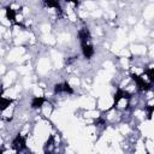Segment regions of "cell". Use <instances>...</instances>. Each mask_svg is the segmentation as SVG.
I'll use <instances>...</instances> for the list:
<instances>
[{"instance_id": "cell-1", "label": "cell", "mask_w": 154, "mask_h": 154, "mask_svg": "<svg viewBox=\"0 0 154 154\" xmlns=\"http://www.w3.org/2000/svg\"><path fill=\"white\" fill-rule=\"evenodd\" d=\"M12 146H13V148H14L17 152L23 150V149L25 148V137H23L22 135H18V136L13 140Z\"/></svg>"}, {"instance_id": "cell-5", "label": "cell", "mask_w": 154, "mask_h": 154, "mask_svg": "<svg viewBox=\"0 0 154 154\" xmlns=\"http://www.w3.org/2000/svg\"><path fill=\"white\" fill-rule=\"evenodd\" d=\"M43 2H45V5L48 6V7H54V8L60 10V6H59L58 0H43Z\"/></svg>"}, {"instance_id": "cell-7", "label": "cell", "mask_w": 154, "mask_h": 154, "mask_svg": "<svg viewBox=\"0 0 154 154\" xmlns=\"http://www.w3.org/2000/svg\"><path fill=\"white\" fill-rule=\"evenodd\" d=\"M65 1H70V2H75V4H77V0H65Z\"/></svg>"}, {"instance_id": "cell-2", "label": "cell", "mask_w": 154, "mask_h": 154, "mask_svg": "<svg viewBox=\"0 0 154 154\" xmlns=\"http://www.w3.org/2000/svg\"><path fill=\"white\" fill-rule=\"evenodd\" d=\"M81 45H82V52H83V55H84L87 59L91 58L93 54H94V48H93L91 43H90V42H85V43H81Z\"/></svg>"}, {"instance_id": "cell-6", "label": "cell", "mask_w": 154, "mask_h": 154, "mask_svg": "<svg viewBox=\"0 0 154 154\" xmlns=\"http://www.w3.org/2000/svg\"><path fill=\"white\" fill-rule=\"evenodd\" d=\"M146 73H147V77L149 78V81L154 82V69H148Z\"/></svg>"}, {"instance_id": "cell-4", "label": "cell", "mask_w": 154, "mask_h": 154, "mask_svg": "<svg viewBox=\"0 0 154 154\" xmlns=\"http://www.w3.org/2000/svg\"><path fill=\"white\" fill-rule=\"evenodd\" d=\"M45 102V99L43 97H34L32 102H31V107L32 108H38L42 106V103Z\"/></svg>"}, {"instance_id": "cell-3", "label": "cell", "mask_w": 154, "mask_h": 154, "mask_svg": "<svg viewBox=\"0 0 154 154\" xmlns=\"http://www.w3.org/2000/svg\"><path fill=\"white\" fill-rule=\"evenodd\" d=\"M54 91H55V94H58V93H69V94H72V93H73V90L71 89V87H70L67 83L55 84Z\"/></svg>"}]
</instances>
